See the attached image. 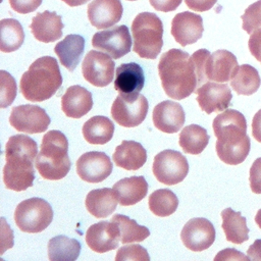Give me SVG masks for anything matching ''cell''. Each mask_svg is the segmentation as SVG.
Instances as JSON below:
<instances>
[{"label":"cell","instance_id":"obj_4","mask_svg":"<svg viewBox=\"0 0 261 261\" xmlns=\"http://www.w3.org/2000/svg\"><path fill=\"white\" fill-rule=\"evenodd\" d=\"M62 85L57 60L51 56L36 59L22 74L19 89L24 99L42 102L51 98Z\"/></svg>","mask_w":261,"mask_h":261},{"label":"cell","instance_id":"obj_44","mask_svg":"<svg viewBox=\"0 0 261 261\" xmlns=\"http://www.w3.org/2000/svg\"><path fill=\"white\" fill-rule=\"evenodd\" d=\"M250 260L248 256L243 255L241 252L234 249H225L220 251L214 258V260Z\"/></svg>","mask_w":261,"mask_h":261},{"label":"cell","instance_id":"obj_48","mask_svg":"<svg viewBox=\"0 0 261 261\" xmlns=\"http://www.w3.org/2000/svg\"><path fill=\"white\" fill-rule=\"evenodd\" d=\"M255 222L257 223V225L261 228V209H259L256 213V216H255Z\"/></svg>","mask_w":261,"mask_h":261},{"label":"cell","instance_id":"obj_46","mask_svg":"<svg viewBox=\"0 0 261 261\" xmlns=\"http://www.w3.org/2000/svg\"><path fill=\"white\" fill-rule=\"evenodd\" d=\"M252 135L256 139V141L261 143V109L258 110L253 117Z\"/></svg>","mask_w":261,"mask_h":261},{"label":"cell","instance_id":"obj_43","mask_svg":"<svg viewBox=\"0 0 261 261\" xmlns=\"http://www.w3.org/2000/svg\"><path fill=\"white\" fill-rule=\"evenodd\" d=\"M217 0H185L186 5L195 11L204 12L211 9Z\"/></svg>","mask_w":261,"mask_h":261},{"label":"cell","instance_id":"obj_41","mask_svg":"<svg viewBox=\"0 0 261 261\" xmlns=\"http://www.w3.org/2000/svg\"><path fill=\"white\" fill-rule=\"evenodd\" d=\"M248 47L251 54L261 62V29L254 31L248 41Z\"/></svg>","mask_w":261,"mask_h":261},{"label":"cell","instance_id":"obj_29","mask_svg":"<svg viewBox=\"0 0 261 261\" xmlns=\"http://www.w3.org/2000/svg\"><path fill=\"white\" fill-rule=\"evenodd\" d=\"M222 229L228 242L241 245L249 240V228L247 220L241 212L233 211L231 208H225L221 212Z\"/></svg>","mask_w":261,"mask_h":261},{"label":"cell","instance_id":"obj_15","mask_svg":"<svg viewBox=\"0 0 261 261\" xmlns=\"http://www.w3.org/2000/svg\"><path fill=\"white\" fill-rule=\"evenodd\" d=\"M197 102L204 112H220L230 105L231 91L226 84L207 82L196 90Z\"/></svg>","mask_w":261,"mask_h":261},{"label":"cell","instance_id":"obj_19","mask_svg":"<svg viewBox=\"0 0 261 261\" xmlns=\"http://www.w3.org/2000/svg\"><path fill=\"white\" fill-rule=\"evenodd\" d=\"M123 12L120 0H93L88 5V18L97 29H107L117 23Z\"/></svg>","mask_w":261,"mask_h":261},{"label":"cell","instance_id":"obj_34","mask_svg":"<svg viewBox=\"0 0 261 261\" xmlns=\"http://www.w3.org/2000/svg\"><path fill=\"white\" fill-rule=\"evenodd\" d=\"M150 211L159 217H166L175 212L178 206L176 195L168 189L154 191L148 200Z\"/></svg>","mask_w":261,"mask_h":261},{"label":"cell","instance_id":"obj_2","mask_svg":"<svg viewBox=\"0 0 261 261\" xmlns=\"http://www.w3.org/2000/svg\"><path fill=\"white\" fill-rule=\"evenodd\" d=\"M212 127L217 138L215 149L219 159L229 165L242 163L251 149L244 114L234 109H225L214 118Z\"/></svg>","mask_w":261,"mask_h":261},{"label":"cell","instance_id":"obj_49","mask_svg":"<svg viewBox=\"0 0 261 261\" xmlns=\"http://www.w3.org/2000/svg\"><path fill=\"white\" fill-rule=\"evenodd\" d=\"M128 1H136V0H128Z\"/></svg>","mask_w":261,"mask_h":261},{"label":"cell","instance_id":"obj_17","mask_svg":"<svg viewBox=\"0 0 261 261\" xmlns=\"http://www.w3.org/2000/svg\"><path fill=\"white\" fill-rule=\"evenodd\" d=\"M204 32L201 15L184 11L177 13L171 21V35L182 47L196 43L201 39Z\"/></svg>","mask_w":261,"mask_h":261},{"label":"cell","instance_id":"obj_14","mask_svg":"<svg viewBox=\"0 0 261 261\" xmlns=\"http://www.w3.org/2000/svg\"><path fill=\"white\" fill-rule=\"evenodd\" d=\"M112 168L113 164L104 152H86L76 161V173L87 182L103 181L111 174Z\"/></svg>","mask_w":261,"mask_h":261},{"label":"cell","instance_id":"obj_8","mask_svg":"<svg viewBox=\"0 0 261 261\" xmlns=\"http://www.w3.org/2000/svg\"><path fill=\"white\" fill-rule=\"evenodd\" d=\"M152 170L159 182L173 186L186 178L189 172V163L180 152L167 149L155 155Z\"/></svg>","mask_w":261,"mask_h":261},{"label":"cell","instance_id":"obj_39","mask_svg":"<svg viewBox=\"0 0 261 261\" xmlns=\"http://www.w3.org/2000/svg\"><path fill=\"white\" fill-rule=\"evenodd\" d=\"M249 181L251 191L255 194H261V157L253 162L250 168Z\"/></svg>","mask_w":261,"mask_h":261},{"label":"cell","instance_id":"obj_16","mask_svg":"<svg viewBox=\"0 0 261 261\" xmlns=\"http://www.w3.org/2000/svg\"><path fill=\"white\" fill-rule=\"evenodd\" d=\"M120 230L118 225L110 221H100L92 224L86 232L88 247L97 253H106L118 247Z\"/></svg>","mask_w":261,"mask_h":261},{"label":"cell","instance_id":"obj_22","mask_svg":"<svg viewBox=\"0 0 261 261\" xmlns=\"http://www.w3.org/2000/svg\"><path fill=\"white\" fill-rule=\"evenodd\" d=\"M92 107V94L82 86H70L61 97V109L67 117L81 118L86 115Z\"/></svg>","mask_w":261,"mask_h":261},{"label":"cell","instance_id":"obj_21","mask_svg":"<svg viewBox=\"0 0 261 261\" xmlns=\"http://www.w3.org/2000/svg\"><path fill=\"white\" fill-rule=\"evenodd\" d=\"M238 67L237 57L231 52L217 50L207 59L206 74L209 81L225 83L232 79Z\"/></svg>","mask_w":261,"mask_h":261},{"label":"cell","instance_id":"obj_13","mask_svg":"<svg viewBox=\"0 0 261 261\" xmlns=\"http://www.w3.org/2000/svg\"><path fill=\"white\" fill-rule=\"evenodd\" d=\"M215 228L206 218L196 217L188 220L180 232L185 247L194 252L208 249L215 241Z\"/></svg>","mask_w":261,"mask_h":261},{"label":"cell","instance_id":"obj_1","mask_svg":"<svg viewBox=\"0 0 261 261\" xmlns=\"http://www.w3.org/2000/svg\"><path fill=\"white\" fill-rule=\"evenodd\" d=\"M210 54L207 49H199L191 56L176 48L164 52L158 63V73L165 94L181 100L196 92L208 81L206 62Z\"/></svg>","mask_w":261,"mask_h":261},{"label":"cell","instance_id":"obj_20","mask_svg":"<svg viewBox=\"0 0 261 261\" xmlns=\"http://www.w3.org/2000/svg\"><path fill=\"white\" fill-rule=\"evenodd\" d=\"M63 27L61 16L54 11L48 10L37 13L30 25L35 39L43 43L59 40L62 37Z\"/></svg>","mask_w":261,"mask_h":261},{"label":"cell","instance_id":"obj_32","mask_svg":"<svg viewBox=\"0 0 261 261\" xmlns=\"http://www.w3.org/2000/svg\"><path fill=\"white\" fill-rule=\"evenodd\" d=\"M261 85V77L258 70L250 64H243L238 67L230 86L239 95L250 96L257 92Z\"/></svg>","mask_w":261,"mask_h":261},{"label":"cell","instance_id":"obj_27","mask_svg":"<svg viewBox=\"0 0 261 261\" xmlns=\"http://www.w3.org/2000/svg\"><path fill=\"white\" fill-rule=\"evenodd\" d=\"M85 49V39L75 34L67 35L54 47L60 63L69 71H73L80 63Z\"/></svg>","mask_w":261,"mask_h":261},{"label":"cell","instance_id":"obj_5","mask_svg":"<svg viewBox=\"0 0 261 261\" xmlns=\"http://www.w3.org/2000/svg\"><path fill=\"white\" fill-rule=\"evenodd\" d=\"M35 165L45 179L58 180L65 177L71 163L68 156V141L63 133L52 129L43 136Z\"/></svg>","mask_w":261,"mask_h":261},{"label":"cell","instance_id":"obj_23","mask_svg":"<svg viewBox=\"0 0 261 261\" xmlns=\"http://www.w3.org/2000/svg\"><path fill=\"white\" fill-rule=\"evenodd\" d=\"M144 71L138 63H122L116 68L114 89L119 94H138L144 88Z\"/></svg>","mask_w":261,"mask_h":261},{"label":"cell","instance_id":"obj_28","mask_svg":"<svg viewBox=\"0 0 261 261\" xmlns=\"http://www.w3.org/2000/svg\"><path fill=\"white\" fill-rule=\"evenodd\" d=\"M84 139L92 145L108 143L114 134V124L106 116L96 115L88 119L83 125Z\"/></svg>","mask_w":261,"mask_h":261},{"label":"cell","instance_id":"obj_40","mask_svg":"<svg viewBox=\"0 0 261 261\" xmlns=\"http://www.w3.org/2000/svg\"><path fill=\"white\" fill-rule=\"evenodd\" d=\"M42 3V0H9L11 8L20 14L35 11Z\"/></svg>","mask_w":261,"mask_h":261},{"label":"cell","instance_id":"obj_33","mask_svg":"<svg viewBox=\"0 0 261 261\" xmlns=\"http://www.w3.org/2000/svg\"><path fill=\"white\" fill-rule=\"evenodd\" d=\"M24 41V32L20 22L14 18L0 20V50L10 53L20 48Z\"/></svg>","mask_w":261,"mask_h":261},{"label":"cell","instance_id":"obj_10","mask_svg":"<svg viewBox=\"0 0 261 261\" xmlns=\"http://www.w3.org/2000/svg\"><path fill=\"white\" fill-rule=\"evenodd\" d=\"M114 67V61L109 54L91 50L83 60L82 73L91 85L103 88L113 81Z\"/></svg>","mask_w":261,"mask_h":261},{"label":"cell","instance_id":"obj_9","mask_svg":"<svg viewBox=\"0 0 261 261\" xmlns=\"http://www.w3.org/2000/svg\"><path fill=\"white\" fill-rule=\"evenodd\" d=\"M149 103L144 95L119 94L111 106V116L115 122L124 127L141 124L148 113Z\"/></svg>","mask_w":261,"mask_h":261},{"label":"cell","instance_id":"obj_42","mask_svg":"<svg viewBox=\"0 0 261 261\" xmlns=\"http://www.w3.org/2000/svg\"><path fill=\"white\" fill-rule=\"evenodd\" d=\"M154 9L162 12L175 10L181 3V0H149Z\"/></svg>","mask_w":261,"mask_h":261},{"label":"cell","instance_id":"obj_3","mask_svg":"<svg viewBox=\"0 0 261 261\" xmlns=\"http://www.w3.org/2000/svg\"><path fill=\"white\" fill-rule=\"evenodd\" d=\"M38 155L36 141L25 135L11 136L5 146L6 164L3 167V182L9 190L25 191L35 179L34 159Z\"/></svg>","mask_w":261,"mask_h":261},{"label":"cell","instance_id":"obj_35","mask_svg":"<svg viewBox=\"0 0 261 261\" xmlns=\"http://www.w3.org/2000/svg\"><path fill=\"white\" fill-rule=\"evenodd\" d=\"M120 230V242L122 244L143 242L150 236V230L144 225H140L136 220L130 219L126 215L114 214L111 218Z\"/></svg>","mask_w":261,"mask_h":261},{"label":"cell","instance_id":"obj_26","mask_svg":"<svg viewBox=\"0 0 261 261\" xmlns=\"http://www.w3.org/2000/svg\"><path fill=\"white\" fill-rule=\"evenodd\" d=\"M113 190L117 194L121 206H130L142 201L148 193V184L144 176L124 177L114 184Z\"/></svg>","mask_w":261,"mask_h":261},{"label":"cell","instance_id":"obj_11","mask_svg":"<svg viewBox=\"0 0 261 261\" xmlns=\"http://www.w3.org/2000/svg\"><path fill=\"white\" fill-rule=\"evenodd\" d=\"M92 46L114 59H119L130 52L132 38L128 28L124 24L114 25L111 29L97 32L92 38Z\"/></svg>","mask_w":261,"mask_h":261},{"label":"cell","instance_id":"obj_47","mask_svg":"<svg viewBox=\"0 0 261 261\" xmlns=\"http://www.w3.org/2000/svg\"><path fill=\"white\" fill-rule=\"evenodd\" d=\"M64 3H66L68 6L74 7V6H80V5H84L87 2H89L90 0H61Z\"/></svg>","mask_w":261,"mask_h":261},{"label":"cell","instance_id":"obj_12","mask_svg":"<svg viewBox=\"0 0 261 261\" xmlns=\"http://www.w3.org/2000/svg\"><path fill=\"white\" fill-rule=\"evenodd\" d=\"M51 119L45 109L40 106L24 104L12 108L9 123L18 132L40 134L47 130Z\"/></svg>","mask_w":261,"mask_h":261},{"label":"cell","instance_id":"obj_25","mask_svg":"<svg viewBox=\"0 0 261 261\" xmlns=\"http://www.w3.org/2000/svg\"><path fill=\"white\" fill-rule=\"evenodd\" d=\"M117 194L113 189L102 188L88 193L85 205L87 210L96 218H105L111 215L117 207Z\"/></svg>","mask_w":261,"mask_h":261},{"label":"cell","instance_id":"obj_18","mask_svg":"<svg viewBox=\"0 0 261 261\" xmlns=\"http://www.w3.org/2000/svg\"><path fill=\"white\" fill-rule=\"evenodd\" d=\"M152 119L155 127L159 130L166 134H174L182 127L186 115L180 104L165 100L154 107Z\"/></svg>","mask_w":261,"mask_h":261},{"label":"cell","instance_id":"obj_45","mask_svg":"<svg viewBox=\"0 0 261 261\" xmlns=\"http://www.w3.org/2000/svg\"><path fill=\"white\" fill-rule=\"evenodd\" d=\"M247 256L250 260L261 261V239L256 240L248 249Z\"/></svg>","mask_w":261,"mask_h":261},{"label":"cell","instance_id":"obj_24","mask_svg":"<svg viewBox=\"0 0 261 261\" xmlns=\"http://www.w3.org/2000/svg\"><path fill=\"white\" fill-rule=\"evenodd\" d=\"M114 164L125 170H138L147 160L145 148L136 141L123 140L112 155Z\"/></svg>","mask_w":261,"mask_h":261},{"label":"cell","instance_id":"obj_30","mask_svg":"<svg viewBox=\"0 0 261 261\" xmlns=\"http://www.w3.org/2000/svg\"><path fill=\"white\" fill-rule=\"evenodd\" d=\"M207 130L198 124H190L182 128L178 137V144L185 153L198 155L209 143Z\"/></svg>","mask_w":261,"mask_h":261},{"label":"cell","instance_id":"obj_6","mask_svg":"<svg viewBox=\"0 0 261 261\" xmlns=\"http://www.w3.org/2000/svg\"><path fill=\"white\" fill-rule=\"evenodd\" d=\"M133 50L142 58L155 59L163 46V24L152 12L139 13L132 23Z\"/></svg>","mask_w":261,"mask_h":261},{"label":"cell","instance_id":"obj_38","mask_svg":"<svg viewBox=\"0 0 261 261\" xmlns=\"http://www.w3.org/2000/svg\"><path fill=\"white\" fill-rule=\"evenodd\" d=\"M149 261L150 256L147 250L141 245H125L121 247L116 254L115 261Z\"/></svg>","mask_w":261,"mask_h":261},{"label":"cell","instance_id":"obj_7","mask_svg":"<svg viewBox=\"0 0 261 261\" xmlns=\"http://www.w3.org/2000/svg\"><path fill=\"white\" fill-rule=\"evenodd\" d=\"M53 219L51 205L44 199L34 197L21 201L15 208L14 221L24 232L37 233L49 226Z\"/></svg>","mask_w":261,"mask_h":261},{"label":"cell","instance_id":"obj_37","mask_svg":"<svg viewBox=\"0 0 261 261\" xmlns=\"http://www.w3.org/2000/svg\"><path fill=\"white\" fill-rule=\"evenodd\" d=\"M243 20V30L248 34L261 29V0L251 4L241 16Z\"/></svg>","mask_w":261,"mask_h":261},{"label":"cell","instance_id":"obj_36","mask_svg":"<svg viewBox=\"0 0 261 261\" xmlns=\"http://www.w3.org/2000/svg\"><path fill=\"white\" fill-rule=\"evenodd\" d=\"M0 77H1V91H0V98H1V108H6L7 106L11 105L14 101L16 94H17V87L14 77L5 70H0Z\"/></svg>","mask_w":261,"mask_h":261},{"label":"cell","instance_id":"obj_31","mask_svg":"<svg viewBox=\"0 0 261 261\" xmlns=\"http://www.w3.org/2000/svg\"><path fill=\"white\" fill-rule=\"evenodd\" d=\"M81 253V244L65 236L52 238L48 243V258L51 261H74Z\"/></svg>","mask_w":261,"mask_h":261}]
</instances>
